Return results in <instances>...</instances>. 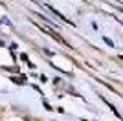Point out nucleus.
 Segmentation results:
<instances>
[{"instance_id": "1", "label": "nucleus", "mask_w": 123, "mask_h": 121, "mask_svg": "<svg viewBox=\"0 0 123 121\" xmlns=\"http://www.w3.org/2000/svg\"><path fill=\"white\" fill-rule=\"evenodd\" d=\"M39 30H42V31H44V33H48V35H50V37H53V39H55V40H59V42H62V44H64V46H68V48H72V46H70V42H66V40L62 39L61 35H57V33H55V31H53V30H46L44 26H39Z\"/></svg>"}, {"instance_id": "2", "label": "nucleus", "mask_w": 123, "mask_h": 121, "mask_svg": "<svg viewBox=\"0 0 123 121\" xmlns=\"http://www.w3.org/2000/svg\"><path fill=\"white\" fill-rule=\"evenodd\" d=\"M101 99H103V103H105V105H107V106H108V108H110V110H112V114H114V116H118V117H119V119H121V114H119V112H118V110H116V106H114V105H110V103H108V101H107V99H105V97H101Z\"/></svg>"}, {"instance_id": "3", "label": "nucleus", "mask_w": 123, "mask_h": 121, "mask_svg": "<svg viewBox=\"0 0 123 121\" xmlns=\"http://www.w3.org/2000/svg\"><path fill=\"white\" fill-rule=\"evenodd\" d=\"M119 59H121V60H123V55H119Z\"/></svg>"}]
</instances>
